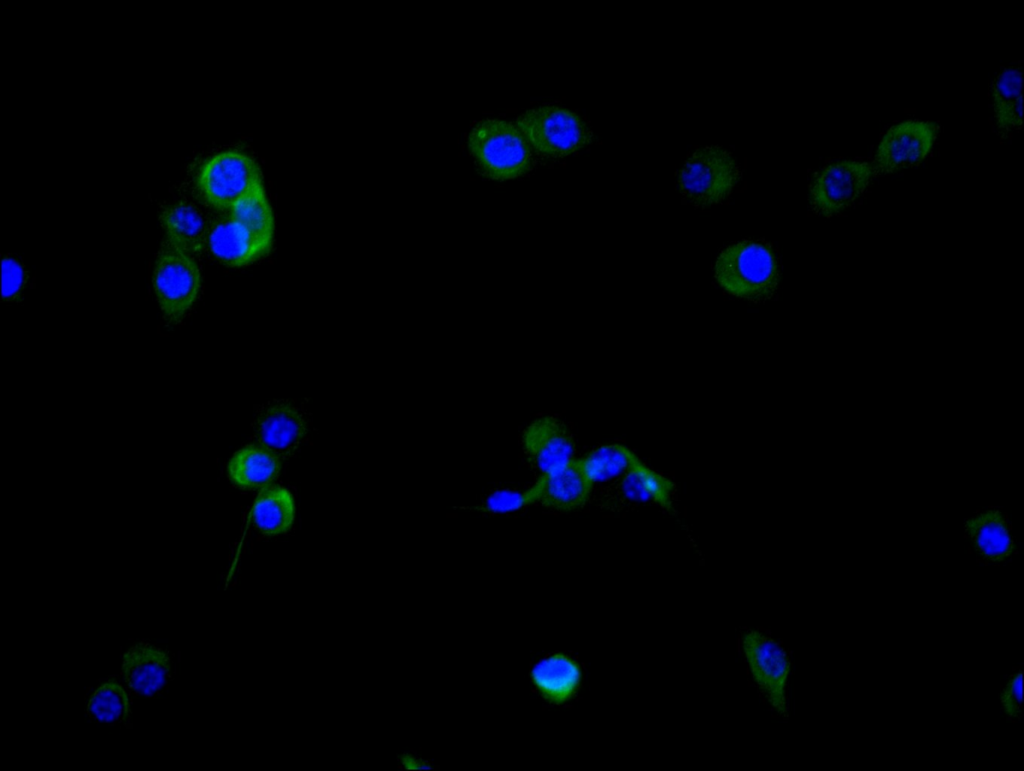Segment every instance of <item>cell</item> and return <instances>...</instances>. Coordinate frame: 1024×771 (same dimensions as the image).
Wrapping results in <instances>:
<instances>
[{
    "label": "cell",
    "instance_id": "cell-6",
    "mask_svg": "<svg viewBox=\"0 0 1024 771\" xmlns=\"http://www.w3.org/2000/svg\"><path fill=\"white\" fill-rule=\"evenodd\" d=\"M515 125L537 152L565 157L583 148L588 130L575 112L556 105H544L521 114Z\"/></svg>",
    "mask_w": 1024,
    "mask_h": 771
},
{
    "label": "cell",
    "instance_id": "cell-17",
    "mask_svg": "<svg viewBox=\"0 0 1024 771\" xmlns=\"http://www.w3.org/2000/svg\"><path fill=\"white\" fill-rule=\"evenodd\" d=\"M280 461L268 447L248 445L237 451L228 466L231 480L240 487L256 489L279 473Z\"/></svg>",
    "mask_w": 1024,
    "mask_h": 771
},
{
    "label": "cell",
    "instance_id": "cell-4",
    "mask_svg": "<svg viewBox=\"0 0 1024 771\" xmlns=\"http://www.w3.org/2000/svg\"><path fill=\"white\" fill-rule=\"evenodd\" d=\"M748 671L769 706L779 715L788 710L791 660L785 647L758 629H746L740 638Z\"/></svg>",
    "mask_w": 1024,
    "mask_h": 771
},
{
    "label": "cell",
    "instance_id": "cell-10",
    "mask_svg": "<svg viewBox=\"0 0 1024 771\" xmlns=\"http://www.w3.org/2000/svg\"><path fill=\"white\" fill-rule=\"evenodd\" d=\"M968 548L978 562L999 566L1016 555V541L1008 515L999 507L982 508L964 522Z\"/></svg>",
    "mask_w": 1024,
    "mask_h": 771
},
{
    "label": "cell",
    "instance_id": "cell-9",
    "mask_svg": "<svg viewBox=\"0 0 1024 771\" xmlns=\"http://www.w3.org/2000/svg\"><path fill=\"white\" fill-rule=\"evenodd\" d=\"M939 133L933 121L909 119L891 126L874 155L873 169L891 174L920 164L931 152Z\"/></svg>",
    "mask_w": 1024,
    "mask_h": 771
},
{
    "label": "cell",
    "instance_id": "cell-5",
    "mask_svg": "<svg viewBox=\"0 0 1024 771\" xmlns=\"http://www.w3.org/2000/svg\"><path fill=\"white\" fill-rule=\"evenodd\" d=\"M152 285L163 314L177 321L187 313L198 296L200 269L190 253L167 241L156 256Z\"/></svg>",
    "mask_w": 1024,
    "mask_h": 771
},
{
    "label": "cell",
    "instance_id": "cell-7",
    "mask_svg": "<svg viewBox=\"0 0 1024 771\" xmlns=\"http://www.w3.org/2000/svg\"><path fill=\"white\" fill-rule=\"evenodd\" d=\"M262 182L259 165L249 154L225 150L200 167L198 187L205 200L218 209H231L255 185Z\"/></svg>",
    "mask_w": 1024,
    "mask_h": 771
},
{
    "label": "cell",
    "instance_id": "cell-22",
    "mask_svg": "<svg viewBox=\"0 0 1024 771\" xmlns=\"http://www.w3.org/2000/svg\"><path fill=\"white\" fill-rule=\"evenodd\" d=\"M230 217L257 236L273 243L275 220L263 181L231 207Z\"/></svg>",
    "mask_w": 1024,
    "mask_h": 771
},
{
    "label": "cell",
    "instance_id": "cell-21",
    "mask_svg": "<svg viewBox=\"0 0 1024 771\" xmlns=\"http://www.w3.org/2000/svg\"><path fill=\"white\" fill-rule=\"evenodd\" d=\"M294 515L293 498L287 489L280 486L261 491L252 509L255 525L270 535L287 531L293 524Z\"/></svg>",
    "mask_w": 1024,
    "mask_h": 771
},
{
    "label": "cell",
    "instance_id": "cell-26",
    "mask_svg": "<svg viewBox=\"0 0 1024 771\" xmlns=\"http://www.w3.org/2000/svg\"><path fill=\"white\" fill-rule=\"evenodd\" d=\"M535 500L534 487L526 491L499 489L488 495L480 509L489 513L502 514L519 510Z\"/></svg>",
    "mask_w": 1024,
    "mask_h": 771
},
{
    "label": "cell",
    "instance_id": "cell-2",
    "mask_svg": "<svg viewBox=\"0 0 1024 771\" xmlns=\"http://www.w3.org/2000/svg\"><path fill=\"white\" fill-rule=\"evenodd\" d=\"M741 179L732 153L721 146H704L688 154L676 173L677 189L696 207H711L725 201Z\"/></svg>",
    "mask_w": 1024,
    "mask_h": 771
},
{
    "label": "cell",
    "instance_id": "cell-23",
    "mask_svg": "<svg viewBox=\"0 0 1024 771\" xmlns=\"http://www.w3.org/2000/svg\"><path fill=\"white\" fill-rule=\"evenodd\" d=\"M584 459L595 484L622 478L639 457L627 446L611 443L594 449Z\"/></svg>",
    "mask_w": 1024,
    "mask_h": 771
},
{
    "label": "cell",
    "instance_id": "cell-8",
    "mask_svg": "<svg viewBox=\"0 0 1024 771\" xmlns=\"http://www.w3.org/2000/svg\"><path fill=\"white\" fill-rule=\"evenodd\" d=\"M873 175V166L862 160L844 159L822 167L809 185L812 209L823 217L842 213L864 194Z\"/></svg>",
    "mask_w": 1024,
    "mask_h": 771
},
{
    "label": "cell",
    "instance_id": "cell-13",
    "mask_svg": "<svg viewBox=\"0 0 1024 771\" xmlns=\"http://www.w3.org/2000/svg\"><path fill=\"white\" fill-rule=\"evenodd\" d=\"M522 447L530 466L542 473L571 460L575 450L570 430L553 416L534 419L523 432Z\"/></svg>",
    "mask_w": 1024,
    "mask_h": 771
},
{
    "label": "cell",
    "instance_id": "cell-24",
    "mask_svg": "<svg viewBox=\"0 0 1024 771\" xmlns=\"http://www.w3.org/2000/svg\"><path fill=\"white\" fill-rule=\"evenodd\" d=\"M87 714L91 720L106 724L124 723L128 720L130 707L123 688L114 681L99 686L87 703Z\"/></svg>",
    "mask_w": 1024,
    "mask_h": 771
},
{
    "label": "cell",
    "instance_id": "cell-16",
    "mask_svg": "<svg viewBox=\"0 0 1024 771\" xmlns=\"http://www.w3.org/2000/svg\"><path fill=\"white\" fill-rule=\"evenodd\" d=\"M676 486L674 482L648 466L640 458L620 481L622 495L630 502L655 504L671 508Z\"/></svg>",
    "mask_w": 1024,
    "mask_h": 771
},
{
    "label": "cell",
    "instance_id": "cell-11",
    "mask_svg": "<svg viewBox=\"0 0 1024 771\" xmlns=\"http://www.w3.org/2000/svg\"><path fill=\"white\" fill-rule=\"evenodd\" d=\"M593 484L585 459H571L542 474L533 486L535 502L549 509L573 511L586 503Z\"/></svg>",
    "mask_w": 1024,
    "mask_h": 771
},
{
    "label": "cell",
    "instance_id": "cell-27",
    "mask_svg": "<svg viewBox=\"0 0 1024 771\" xmlns=\"http://www.w3.org/2000/svg\"><path fill=\"white\" fill-rule=\"evenodd\" d=\"M24 284V270L13 258H4L2 261V297L4 299L14 298L22 289Z\"/></svg>",
    "mask_w": 1024,
    "mask_h": 771
},
{
    "label": "cell",
    "instance_id": "cell-1",
    "mask_svg": "<svg viewBox=\"0 0 1024 771\" xmlns=\"http://www.w3.org/2000/svg\"><path fill=\"white\" fill-rule=\"evenodd\" d=\"M714 278L732 296L751 301L766 300L777 289L779 261L767 242L742 240L719 254L714 265Z\"/></svg>",
    "mask_w": 1024,
    "mask_h": 771
},
{
    "label": "cell",
    "instance_id": "cell-20",
    "mask_svg": "<svg viewBox=\"0 0 1024 771\" xmlns=\"http://www.w3.org/2000/svg\"><path fill=\"white\" fill-rule=\"evenodd\" d=\"M160 220L169 242L188 253L201 250L207 233L203 216L195 206L174 203L161 212Z\"/></svg>",
    "mask_w": 1024,
    "mask_h": 771
},
{
    "label": "cell",
    "instance_id": "cell-14",
    "mask_svg": "<svg viewBox=\"0 0 1024 771\" xmlns=\"http://www.w3.org/2000/svg\"><path fill=\"white\" fill-rule=\"evenodd\" d=\"M206 241L212 255L231 267L259 260L269 253L273 244L231 217L216 222L207 233Z\"/></svg>",
    "mask_w": 1024,
    "mask_h": 771
},
{
    "label": "cell",
    "instance_id": "cell-28",
    "mask_svg": "<svg viewBox=\"0 0 1024 771\" xmlns=\"http://www.w3.org/2000/svg\"><path fill=\"white\" fill-rule=\"evenodd\" d=\"M399 764L404 770H424L429 768L426 761L415 754L404 752L398 757Z\"/></svg>",
    "mask_w": 1024,
    "mask_h": 771
},
{
    "label": "cell",
    "instance_id": "cell-19",
    "mask_svg": "<svg viewBox=\"0 0 1024 771\" xmlns=\"http://www.w3.org/2000/svg\"><path fill=\"white\" fill-rule=\"evenodd\" d=\"M256 434L268 447L283 450L306 434V423L293 407L278 404L267 408L256 420Z\"/></svg>",
    "mask_w": 1024,
    "mask_h": 771
},
{
    "label": "cell",
    "instance_id": "cell-3",
    "mask_svg": "<svg viewBox=\"0 0 1024 771\" xmlns=\"http://www.w3.org/2000/svg\"><path fill=\"white\" fill-rule=\"evenodd\" d=\"M470 154L490 179L505 181L525 174L532 147L515 123L500 119L478 122L467 138Z\"/></svg>",
    "mask_w": 1024,
    "mask_h": 771
},
{
    "label": "cell",
    "instance_id": "cell-12",
    "mask_svg": "<svg viewBox=\"0 0 1024 771\" xmlns=\"http://www.w3.org/2000/svg\"><path fill=\"white\" fill-rule=\"evenodd\" d=\"M529 679L545 703L566 706L581 689L582 666L567 653H545L531 663Z\"/></svg>",
    "mask_w": 1024,
    "mask_h": 771
},
{
    "label": "cell",
    "instance_id": "cell-18",
    "mask_svg": "<svg viewBox=\"0 0 1024 771\" xmlns=\"http://www.w3.org/2000/svg\"><path fill=\"white\" fill-rule=\"evenodd\" d=\"M996 128L1010 133L1022 126V72L1019 67L1005 68L991 89Z\"/></svg>",
    "mask_w": 1024,
    "mask_h": 771
},
{
    "label": "cell",
    "instance_id": "cell-25",
    "mask_svg": "<svg viewBox=\"0 0 1024 771\" xmlns=\"http://www.w3.org/2000/svg\"><path fill=\"white\" fill-rule=\"evenodd\" d=\"M1000 707L1006 720L1017 723L1023 716V670L1014 667L1005 677L999 693Z\"/></svg>",
    "mask_w": 1024,
    "mask_h": 771
},
{
    "label": "cell",
    "instance_id": "cell-15",
    "mask_svg": "<svg viewBox=\"0 0 1024 771\" xmlns=\"http://www.w3.org/2000/svg\"><path fill=\"white\" fill-rule=\"evenodd\" d=\"M122 673L129 688L142 696H153L166 684L170 659L160 649L137 644L123 656Z\"/></svg>",
    "mask_w": 1024,
    "mask_h": 771
}]
</instances>
